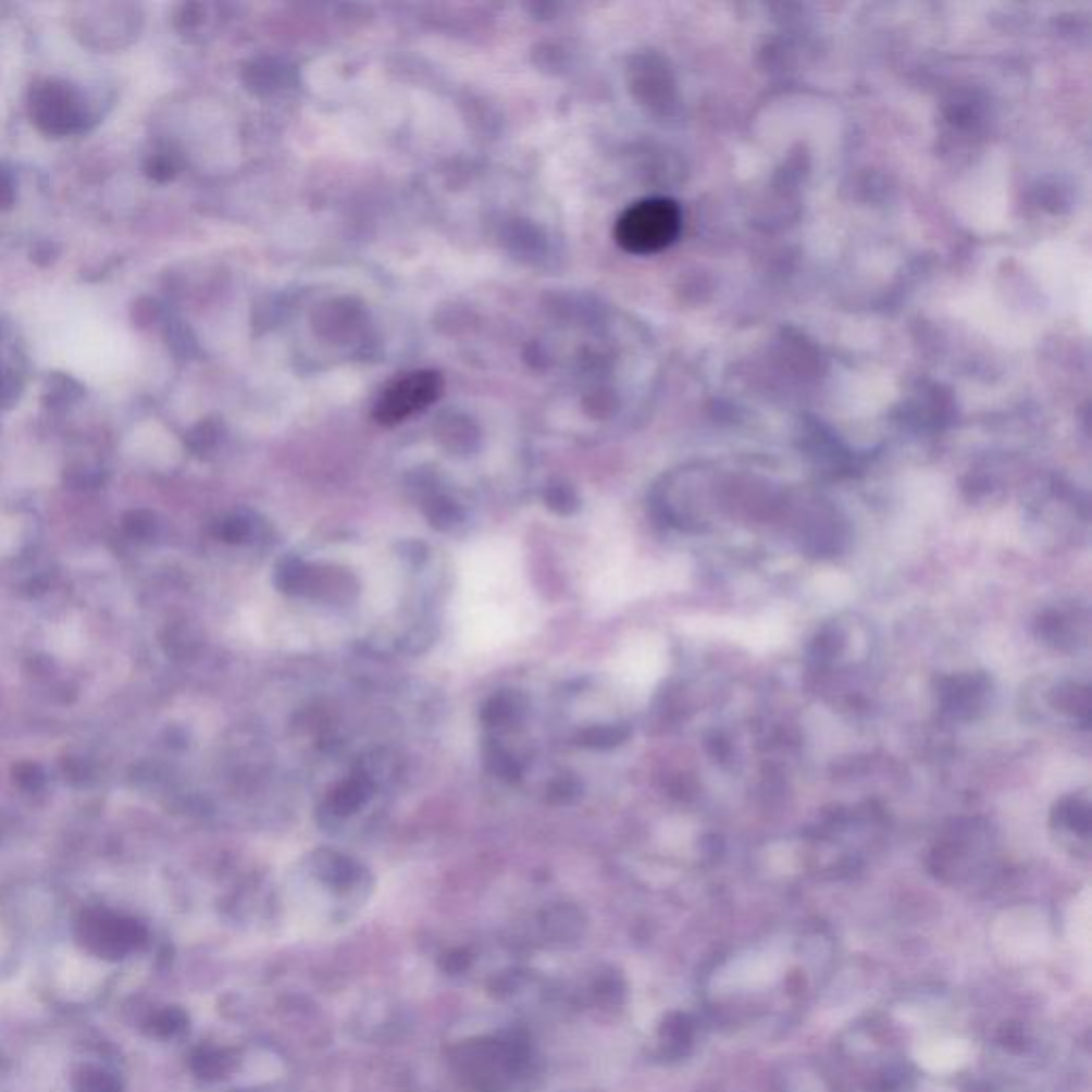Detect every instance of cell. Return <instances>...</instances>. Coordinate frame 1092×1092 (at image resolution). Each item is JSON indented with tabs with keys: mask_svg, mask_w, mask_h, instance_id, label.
<instances>
[{
	"mask_svg": "<svg viewBox=\"0 0 1092 1092\" xmlns=\"http://www.w3.org/2000/svg\"><path fill=\"white\" fill-rule=\"evenodd\" d=\"M681 224V210L674 201L643 199L619 216L615 239L630 255H656L677 241Z\"/></svg>",
	"mask_w": 1092,
	"mask_h": 1092,
	"instance_id": "1",
	"label": "cell"
},
{
	"mask_svg": "<svg viewBox=\"0 0 1092 1092\" xmlns=\"http://www.w3.org/2000/svg\"><path fill=\"white\" fill-rule=\"evenodd\" d=\"M444 390V381L437 372L419 370L395 379L381 393L374 404V419L381 425H397L425 408H430L439 399Z\"/></svg>",
	"mask_w": 1092,
	"mask_h": 1092,
	"instance_id": "2",
	"label": "cell"
},
{
	"mask_svg": "<svg viewBox=\"0 0 1092 1092\" xmlns=\"http://www.w3.org/2000/svg\"><path fill=\"white\" fill-rule=\"evenodd\" d=\"M30 117L44 133L64 137L84 128L86 108L71 86L48 79L30 92Z\"/></svg>",
	"mask_w": 1092,
	"mask_h": 1092,
	"instance_id": "3",
	"label": "cell"
},
{
	"mask_svg": "<svg viewBox=\"0 0 1092 1092\" xmlns=\"http://www.w3.org/2000/svg\"><path fill=\"white\" fill-rule=\"evenodd\" d=\"M934 696L945 717L954 721H971L982 715L990 703L992 679L983 672L943 674L934 681Z\"/></svg>",
	"mask_w": 1092,
	"mask_h": 1092,
	"instance_id": "4",
	"label": "cell"
},
{
	"mask_svg": "<svg viewBox=\"0 0 1092 1092\" xmlns=\"http://www.w3.org/2000/svg\"><path fill=\"white\" fill-rule=\"evenodd\" d=\"M1052 828L1071 841L1089 845L1091 839V803L1084 796H1065L1052 811Z\"/></svg>",
	"mask_w": 1092,
	"mask_h": 1092,
	"instance_id": "5",
	"label": "cell"
},
{
	"mask_svg": "<svg viewBox=\"0 0 1092 1092\" xmlns=\"http://www.w3.org/2000/svg\"><path fill=\"white\" fill-rule=\"evenodd\" d=\"M1050 709L1069 717L1074 723L1089 728L1091 723V687L1078 681H1060L1047 692Z\"/></svg>",
	"mask_w": 1092,
	"mask_h": 1092,
	"instance_id": "6",
	"label": "cell"
},
{
	"mask_svg": "<svg viewBox=\"0 0 1092 1092\" xmlns=\"http://www.w3.org/2000/svg\"><path fill=\"white\" fill-rule=\"evenodd\" d=\"M849 643V632L841 621L826 623L818 632V636L811 643V659L818 661L819 666H832L847 652Z\"/></svg>",
	"mask_w": 1092,
	"mask_h": 1092,
	"instance_id": "7",
	"label": "cell"
},
{
	"mask_svg": "<svg viewBox=\"0 0 1092 1092\" xmlns=\"http://www.w3.org/2000/svg\"><path fill=\"white\" fill-rule=\"evenodd\" d=\"M1039 636L1045 643H1052L1054 647H1069L1074 645V638H1078V623L1074 625V619L1065 612L1050 610L1045 612L1038 623Z\"/></svg>",
	"mask_w": 1092,
	"mask_h": 1092,
	"instance_id": "8",
	"label": "cell"
},
{
	"mask_svg": "<svg viewBox=\"0 0 1092 1092\" xmlns=\"http://www.w3.org/2000/svg\"><path fill=\"white\" fill-rule=\"evenodd\" d=\"M13 201H15L13 177H11V173L4 166H0V210L11 208Z\"/></svg>",
	"mask_w": 1092,
	"mask_h": 1092,
	"instance_id": "9",
	"label": "cell"
},
{
	"mask_svg": "<svg viewBox=\"0 0 1092 1092\" xmlns=\"http://www.w3.org/2000/svg\"><path fill=\"white\" fill-rule=\"evenodd\" d=\"M146 169H148V175H150V177H154V179H166V177H171V173H173V164H171L169 159L161 157V154L152 157Z\"/></svg>",
	"mask_w": 1092,
	"mask_h": 1092,
	"instance_id": "10",
	"label": "cell"
}]
</instances>
